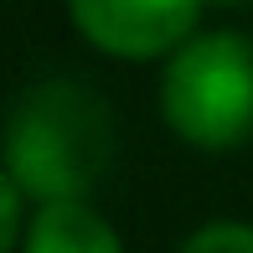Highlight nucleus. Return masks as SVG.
<instances>
[{
  "label": "nucleus",
  "instance_id": "f257e3e1",
  "mask_svg": "<svg viewBox=\"0 0 253 253\" xmlns=\"http://www.w3.org/2000/svg\"><path fill=\"white\" fill-rule=\"evenodd\" d=\"M114 155H119L114 109L83 78H52V83L26 88L0 140L5 176L37 207L88 202L103 186Z\"/></svg>",
  "mask_w": 253,
  "mask_h": 253
},
{
  "label": "nucleus",
  "instance_id": "f03ea898",
  "mask_svg": "<svg viewBox=\"0 0 253 253\" xmlns=\"http://www.w3.org/2000/svg\"><path fill=\"white\" fill-rule=\"evenodd\" d=\"M160 119L197 150H233L253 134V42L238 31H197L166 57Z\"/></svg>",
  "mask_w": 253,
  "mask_h": 253
},
{
  "label": "nucleus",
  "instance_id": "7ed1b4c3",
  "mask_svg": "<svg viewBox=\"0 0 253 253\" xmlns=\"http://www.w3.org/2000/svg\"><path fill=\"white\" fill-rule=\"evenodd\" d=\"M207 0H67L78 37L119 62H155L197 37Z\"/></svg>",
  "mask_w": 253,
  "mask_h": 253
},
{
  "label": "nucleus",
  "instance_id": "20e7f679",
  "mask_svg": "<svg viewBox=\"0 0 253 253\" xmlns=\"http://www.w3.org/2000/svg\"><path fill=\"white\" fill-rule=\"evenodd\" d=\"M21 253H124V238L93 202H42Z\"/></svg>",
  "mask_w": 253,
  "mask_h": 253
},
{
  "label": "nucleus",
  "instance_id": "39448f33",
  "mask_svg": "<svg viewBox=\"0 0 253 253\" xmlns=\"http://www.w3.org/2000/svg\"><path fill=\"white\" fill-rule=\"evenodd\" d=\"M181 253H253V222H233V217L202 222L197 233H186Z\"/></svg>",
  "mask_w": 253,
  "mask_h": 253
},
{
  "label": "nucleus",
  "instance_id": "423d86ee",
  "mask_svg": "<svg viewBox=\"0 0 253 253\" xmlns=\"http://www.w3.org/2000/svg\"><path fill=\"white\" fill-rule=\"evenodd\" d=\"M26 191L16 186V181L0 170V253H21V243H26Z\"/></svg>",
  "mask_w": 253,
  "mask_h": 253
},
{
  "label": "nucleus",
  "instance_id": "0eeeda50",
  "mask_svg": "<svg viewBox=\"0 0 253 253\" xmlns=\"http://www.w3.org/2000/svg\"><path fill=\"white\" fill-rule=\"evenodd\" d=\"M207 5H243V0H207Z\"/></svg>",
  "mask_w": 253,
  "mask_h": 253
}]
</instances>
